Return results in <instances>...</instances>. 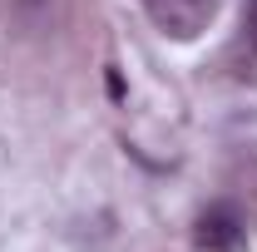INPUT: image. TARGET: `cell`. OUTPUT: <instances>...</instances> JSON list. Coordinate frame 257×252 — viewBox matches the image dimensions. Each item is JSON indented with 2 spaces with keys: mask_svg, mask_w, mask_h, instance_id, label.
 I'll return each mask as SVG.
<instances>
[{
  "mask_svg": "<svg viewBox=\"0 0 257 252\" xmlns=\"http://www.w3.org/2000/svg\"><path fill=\"white\" fill-rule=\"evenodd\" d=\"M144 15L154 20V30L168 35V40H198V35L213 25L218 15V0H139Z\"/></svg>",
  "mask_w": 257,
  "mask_h": 252,
  "instance_id": "cell-1",
  "label": "cell"
},
{
  "mask_svg": "<svg viewBox=\"0 0 257 252\" xmlns=\"http://www.w3.org/2000/svg\"><path fill=\"white\" fill-rule=\"evenodd\" d=\"M193 252H247V218L237 203H213L193 222Z\"/></svg>",
  "mask_w": 257,
  "mask_h": 252,
  "instance_id": "cell-2",
  "label": "cell"
},
{
  "mask_svg": "<svg viewBox=\"0 0 257 252\" xmlns=\"http://www.w3.org/2000/svg\"><path fill=\"white\" fill-rule=\"evenodd\" d=\"M247 40L257 45V0H247Z\"/></svg>",
  "mask_w": 257,
  "mask_h": 252,
  "instance_id": "cell-3",
  "label": "cell"
},
{
  "mask_svg": "<svg viewBox=\"0 0 257 252\" xmlns=\"http://www.w3.org/2000/svg\"><path fill=\"white\" fill-rule=\"evenodd\" d=\"M40 5H45V0H20V10H40Z\"/></svg>",
  "mask_w": 257,
  "mask_h": 252,
  "instance_id": "cell-4",
  "label": "cell"
}]
</instances>
